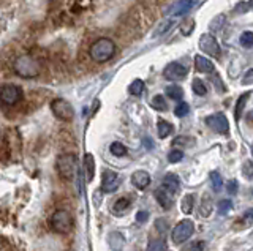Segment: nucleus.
I'll list each match as a JSON object with an SVG mask.
<instances>
[{
  "mask_svg": "<svg viewBox=\"0 0 253 251\" xmlns=\"http://www.w3.org/2000/svg\"><path fill=\"white\" fill-rule=\"evenodd\" d=\"M114 54H116V44L109 38H100L89 49L90 59L93 62H98V64H105L109 59H113Z\"/></svg>",
  "mask_w": 253,
  "mask_h": 251,
  "instance_id": "f257e3e1",
  "label": "nucleus"
},
{
  "mask_svg": "<svg viewBox=\"0 0 253 251\" xmlns=\"http://www.w3.org/2000/svg\"><path fill=\"white\" fill-rule=\"evenodd\" d=\"M13 70L14 73L24 77V79H32V77H37L38 73H40V65L37 59H34L32 56H29V54H26V56H21L14 60L13 64Z\"/></svg>",
  "mask_w": 253,
  "mask_h": 251,
  "instance_id": "f03ea898",
  "label": "nucleus"
},
{
  "mask_svg": "<svg viewBox=\"0 0 253 251\" xmlns=\"http://www.w3.org/2000/svg\"><path fill=\"white\" fill-rule=\"evenodd\" d=\"M57 171L65 180H73L78 174V158L73 153L60 155L57 158Z\"/></svg>",
  "mask_w": 253,
  "mask_h": 251,
  "instance_id": "7ed1b4c3",
  "label": "nucleus"
},
{
  "mask_svg": "<svg viewBox=\"0 0 253 251\" xmlns=\"http://www.w3.org/2000/svg\"><path fill=\"white\" fill-rule=\"evenodd\" d=\"M51 227L57 234H68L73 229V218L67 210H57L51 218Z\"/></svg>",
  "mask_w": 253,
  "mask_h": 251,
  "instance_id": "20e7f679",
  "label": "nucleus"
},
{
  "mask_svg": "<svg viewBox=\"0 0 253 251\" xmlns=\"http://www.w3.org/2000/svg\"><path fill=\"white\" fill-rule=\"evenodd\" d=\"M195 232V224L192 219H182V221L177 223V226L172 229L171 239L176 245H180V243L187 242Z\"/></svg>",
  "mask_w": 253,
  "mask_h": 251,
  "instance_id": "39448f33",
  "label": "nucleus"
},
{
  "mask_svg": "<svg viewBox=\"0 0 253 251\" xmlns=\"http://www.w3.org/2000/svg\"><path fill=\"white\" fill-rule=\"evenodd\" d=\"M51 111L54 112V115L57 117V119H60L63 122L73 120V117H75L73 106H71L67 100H62V98H57V100L52 101V103H51Z\"/></svg>",
  "mask_w": 253,
  "mask_h": 251,
  "instance_id": "423d86ee",
  "label": "nucleus"
},
{
  "mask_svg": "<svg viewBox=\"0 0 253 251\" xmlns=\"http://www.w3.org/2000/svg\"><path fill=\"white\" fill-rule=\"evenodd\" d=\"M21 100H22V92L18 85L8 84L0 89V101H2L3 105L14 106L16 103H19Z\"/></svg>",
  "mask_w": 253,
  "mask_h": 251,
  "instance_id": "0eeeda50",
  "label": "nucleus"
},
{
  "mask_svg": "<svg viewBox=\"0 0 253 251\" xmlns=\"http://www.w3.org/2000/svg\"><path fill=\"white\" fill-rule=\"evenodd\" d=\"M206 125H208L211 130L218 133V135H228L229 133V123L226 120L225 114H221V112L206 117Z\"/></svg>",
  "mask_w": 253,
  "mask_h": 251,
  "instance_id": "6e6552de",
  "label": "nucleus"
},
{
  "mask_svg": "<svg viewBox=\"0 0 253 251\" xmlns=\"http://www.w3.org/2000/svg\"><path fill=\"white\" fill-rule=\"evenodd\" d=\"M200 49H203L206 54H209L212 57H220V44L217 41L215 36H212L211 34H204L200 38Z\"/></svg>",
  "mask_w": 253,
  "mask_h": 251,
  "instance_id": "1a4fd4ad",
  "label": "nucleus"
},
{
  "mask_svg": "<svg viewBox=\"0 0 253 251\" xmlns=\"http://www.w3.org/2000/svg\"><path fill=\"white\" fill-rule=\"evenodd\" d=\"M163 74L169 81H182L187 76V68L177 64V62H172V64L166 65V68L163 70Z\"/></svg>",
  "mask_w": 253,
  "mask_h": 251,
  "instance_id": "9d476101",
  "label": "nucleus"
},
{
  "mask_svg": "<svg viewBox=\"0 0 253 251\" xmlns=\"http://www.w3.org/2000/svg\"><path fill=\"white\" fill-rule=\"evenodd\" d=\"M119 186V177L114 171H105L101 177V190L105 193H113Z\"/></svg>",
  "mask_w": 253,
  "mask_h": 251,
  "instance_id": "9b49d317",
  "label": "nucleus"
},
{
  "mask_svg": "<svg viewBox=\"0 0 253 251\" xmlns=\"http://www.w3.org/2000/svg\"><path fill=\"white\" fill-rule=\"evenodd\" d=\"M131 183L138 188V190H144L150 183V176L146 171H134L131 176Z\"/></svg>",
  "mask_w": 253,
  "mask_h": 251,
  "instance_id": "f8f14e48",
  "label": "nucleus"
},
{
  "mask_svg": "<svg viewBox=\"0 0 253 251\" xmlns=\"http://www.w3.org/2000/svg\"><path fill=\"white\" fill-rule=\"evenodd\" d=\"M155 198L158 201V204L163 207V209H171L172 207V193H169L168 190H165L163 186L157 188L155 190Z\"/></svg>",
  "mask_w": 253,
  "mask_h": 251,
  "instance_id": "ddd939ff",
  "label": "nucleus"
},
{
  "mask_svg": "<svg viewBox=\"0 0 253 251\" xmlns=\"http://www.w3.org/2000/svg\"><path fill=\"white\" fill-rule=\"evenodd\" d=\"M162 186L165 188V190H168L169 193H176L179 190L180 186V182H179V177L176 174H166L163 182H162Z\"/></svg>",
  "mask_w": 253,
  "mask_h": 251,
  "instance_id": "4468645a",
  "label": "nucleus"
},
{
  "mask_svg": "<svg viewBox=\"0 0 253 251\" xmlns=\"http://www.w3.org/2000/svg\"><path fill=\"white\" fill-rule=\"evenodd\" d=\"M195 67L198 72H201V73H212L213 70H215V67H213V64L209 60V59H206L204 56H196L195 57Z\"/></svg>",
  "mask_w": 253,
  "mask_h": 251,
  "instance_id": "2eb2a0df",
  "label": "nucleus"
},
{
  "mask_svg": "<svg viewBox=\"0 0 253 251\" xmlns=\"http://www.w3.org/2000/svg\"><path fill=\"white\" fill-rule=\"evenodd\" d=\"M109 245L113 251H122L124 245H125V240H124V235L121 232H111L109 235Z\"/></svg>",
  "mask_w": 253,
  "mask_h": 251,
  "instance_id": "dca6fc26",
  "label": "nucleus"
},
{
  "mask_svg": "<svg viewBox=\"0 0 253 251\" xmlns=\"http://www.w3.org/2000/svg\"><path fill=\"white\" fill-rule=\"evenodd\" d=\"M195 5H196L195 2H176L171 6L169 13H172L174 16H180V14H185L187 11H190V8Z\"/></svg>",
  "mask_w": 253,
  "mask_h": 251,
  "instance_id": "f3484780",
  "label": "nucleus"
},
{
  "mask_svg": "<svg viewBox=\"0 0 253 251\" xmlns=\"http://www.w3.org/2000/svg\"><path fill=\"white\" fill-rule=\"evenodd\" d=\"M128 209H130V199L121 198V199H117V202L114 204L113 214H114L116 216H121V215H124V212H126Z\"/></svg>",
  "mask_w": 253,
  "mask_h": 251,
  "instance_id": "a211bd4d",
  "label": "nucleus"
},
{
  "mask_svg": "<svg viewBox=\"0 0 253 251\" xmlns=\"http://www.w3.org/2000/svg\"><path fill=\"white\" fill-rule=\"evenodd\" d=\"M84 168L87 172V180H92L95 176V163H93V156L90 153H87L84 156Z\"/></svg>",
  "mask_w": 253,
  "mask_h": 251,
  "instance_id": "6ab92c4d",
  "label": "nucleus"
},
{
  "mask_svg": "<svg viewBox=\"0 0 253 251\" xmlns=\"http://www.w3.org/2000/svg\"><path fill=\"white\" fill-rule=\"evenodd\" d=\"M193 204H195V196H193V194H185V196H184V199H182V202H180V209H182V212H184L185 215L192 214Z\"/></svg>",
  "mask_w": 253,
  "mask_h": 251,
  "instance_id": "aec40b11",
  "label": "nucleus"
},
{
  "mask_svg": "<svg viewBox=\"0 0 253 251\" xmlns=\"http://www.w3.org/2000/svg\"><path fill=\"white\" fill-rule=\"evenodd\" d=\"M166 97H169L171 100H182V97H184V90L176 84L168 85V87H166Z\"/></svg>",
  "mask_w": 253,
  "mask_h": 251,
  "instance_id": "412c9836",
  "label": "nucleus"
},
{
  "mask_svg": "<svg viewBox=\"0 0 253 251\" xmlns=\"http://www.w3.org/2000/svg\"><path fill=\"white\" fill-rule=\"evenodd\" d=\"M157 128H158V136H160L162 139L166 138V136H169L172 133V125L169 122H166V120H162V119L158 120Z\"/></svg>",
  "mask_w": 253,
  "mask_h": 251,
  "instance_id": "4be33fe9",
  "label": "nucleus"
},
{
  "mask_svg": "<svg viewBox=\"0 0 253 251\" xmlns=\"http://www.w3.org/2000/svg\"><path fill=\"white\" fill-rule=\"evenodd\" d=\"M212 201H211V196L209 194H204L203 196V201H201V209H200V214L201 216H209L211 212H212Z\"/></svg>",
  "mask_w": 253,
  "mask_h": 251,
  "instance_id": "5701e85b",
  "label": "nucleus"
},
{
  "mask_svg": "<svg viewBox=\"0 0 253 251\" xmlns=\"http://www.w3.org/2000/svg\"><path fill=\"white\" fill-rule=\"evenodd\" d=\"M146 251H168V245L163 239H155L149 242Z\"/></svg>",
  "mask_w": 253,
  "mask_h": 251,
  "instance_id": "b1692460",
  "label": "nucleus"
},
{
  "mask_svg": "<svg viewBox=\"0 0 253 251\" xmlns=\"http://www.w3.org/2000/svg\"><path fill=\"white\" fill-rule=\"evenodd\" d=\"M195 30V21L193 19H185L180 22V34L184 36L192 35V32Z\"/></svg>",
  "mask_w": 253,
  "mask_h": 251,
  "instance_id": "393cba45",
  "label": "nucleus"
},
{
  "mask_svg": "<svg viewBox=\"0 0 253 251\" xmlns=\"http://www.w3.org/2000/svg\"><path fill=\"white\" fill-rule=\"evenodd\" d=\"M128 92L131 93V95H134V97H139L141 93L144 92V82H142L141 79H134V81L130 84Z\"/></svg>",
  "mask_w": 253,
  "mask_h": 251,
  "instance_id": "a878e982",
  "label": "nucleus"
},
{
  "mask_svg": "<svg viewBox=\"0 0 253 251\" xmlns=\"http://www.w3.org/2000/svg\"><path fill=\"white\" fill-rule=\"evenodd\" d=\"M150 106H152L154 109H157V111H166L168 109V105H166V100L162 97V95H155L152 98V101H150Z\"/></svg>",
  "mask_w": 253,
  "mask_h": 251,
  "instance_id": "bb28decb",
  "label": "nucleus"
},
{
  "mask_svg": "<svg viewBox=\"0 0 253 251\" xmlns=\"http://www.w3.org/2000/svg\"><path fill=\"white\" fill-rule=\"evenodd\" d=\"M250 97V93H244V95L239 98V101H237V105H236V109H234V117H236V120H239L241 119V112H242V109L245 106V103H247V98Z\"/></svg>",
  "mask_w": 253,
  "mask_h": 251,
  "instance_id": "cd10ccee",
  "label": "nucleus"
},
{
  "mask_svg": "<svg viewBox=\"0 0 253 251\" xmlns=\"http://www.w3.org/2000/svg\"><path fill=\"white\" fill-rule=\"evenodd\" d=\"M192 87H193V92L200 97H204L206 93H208V87H206V84L201 79H193Z\"/></svg>",
  "mask_w": 253,
  "mask_h": 251,
  "instance_id": "c85d7f7f",
  "label": "nucleus"
},
{
  "mask_svg": "<svg viewBox=\"0 0 253 251\" xmlns=\"http://www.w3.org/2000/svg\"><path fill=\"white\" fill-rule=\"evenodd\" d=\"M172 24H174V21L172 19H166V21H163L160 26H158L157 29H155V32H154V36H158V35H163L165 32H168V30L172 27Z\"/></svg>",
  "mask_w": 253,
  "mask_h": 251,
  "instance_id": "c756f323",
  "label": "nucleus"
},
{
  "mask_svg": "<svg viewBox=\"0 0 253 251\" xmlns=\"http://www.w3.org/2000/svg\"><path fill=\"white\" fill-rule=\"evenodd\" d=\"M109 150H111V153L116 155V156L126 155V147L124 144H121V143H113V144H111V147H109Z\"/></svg>",
  "mask_w": 253,
  "mask_h": 251,
  "instance_id": "7c9ffc66",
  "label": "nucleus"
},
{
  "mask_svg": "<svg viewBox=\"0 0 253 251\" xmlns=\"http://www.w3.org/2000/svg\"><path fill=\"white\" fill-rule=\"evenodd\" d=\"M211 182H212V186L215 191H220L221 186H223V180H221V176L218 174V172H211Z\"/></svg>",
  "mask_w": 253,
  "mask_h": 251,
  "instance_id": "2f4dec72",
  "label": "nucleus"
},
{
  "mask_svg": "<svg viewBox=\"0 0 253 251\" xmlns=\"http://www.w3.org/2000/svg\"><path fill=\"white\" fill-rule=\"evenodd\" d=\"M242 176L247 180L253 179V161H250V160L244 161V164H242Z\"/></svg>",
  "mask_w": 253,
  "mask_h": 251,
  "instance_id": "473e14b6",
  "label": "nucleus"
},
{
  "mask_svg": "<svg viewBox=\"0 0 253 251\" xmlns=\"http://www.w3.org/2000/svg\"><path fill=\"white\" fill-rule=\"evenodd\" d=\"M188 112H190V106L185 103V101H179V105L176 106V109H174V114L177 117H185Z\"/></svg>",
  "mask_w": 253,
  "mask_h": 251,
  "instance_id": "72a5a7b5",
  "label": "nucleus"
},
{
  "mask_svg": "<svg viewBox=\"0 0 253 251\" xmlns=\"http://www.w3.org/2000/svg\"><path fill=\"white\" fill-rule=\"evenodd\" d=\"M241 44L244 48H252L253 46V32H244L241 35Z\"/></svg>",
  "mask_w": 253,
  "mask_h": 251,
  "instance_id": "f704fd0d",
  "label": "nucleus"
},
{
  "mask_svg": "<svg viewBox=\"0 0 253 251\" xmlns=\"http://www.w3.org/2000/svg\"><path fill=\"white\" fill-rule=\"evenodd\" d=\"M231 209H233V202L231 201L223 199V201L218 202V212H220L221 215H226V212H229Z\"/></svg>",
  "mask_w": 253,
  "mask_h": 251,
  "instance_id": "c9c22d12",
  "label": "nucleus"
},
{
  "mask_svg": "<svg viewBox=\"0 0 253 251\" xmlns=\"http://www.w3.org/2000/svg\"><path fill=\"white\" fill-rule=\"evenodd\" d=\"M184 251H204V242L196 240V242L188 243V245L184 248Z\"/></svg>",
  "mask_w": 253,
  "mask_h": 251,
  "instance_id": "e433bc0d",
  "label": "nucleus"
},
{
  "mask_svg": "<svg viewBox=\"0 0 253 251\" xmlns=\"http://www.w3.org/2000/svg\"><path fill=\"white\" fill-rule=\"evenodd\" d=\"M182 158H184V152H182V150H171L168 153V161L169 163H179Z\"/></svg>",
  "mask_w": 253,
  "mask_h": 251,
  "instance_id": "4c0bfd02",
  "label": "nucleus"
},
{
  "mask_svg": "<svg viewBox=\"0 0 253 251\" xmlns=\"http://www.w3.org/2000/svg\"><path fill=\"white\" fill-rule=\"evenodd\" d=\"M220 22H225V16H218V18H215L212 22H211V30H213V32H215V30H220L221 29V24Z\"/></svg>",
  "mask_w": 253,
  "mask_h": 251,
  "instance_id": "58836bf2",
  "label": "nucleus"
},
{
  "mask_svg": "<svg viewBox=\"0 0 253 251\" xmlns=\"http://www.w3.org/2000/svg\"><path fill=\"white\" fill-rule=\"evenodd\" d=\"M242 84H244V85L253 84V68H250L249 72L244 74V77H242Z\"/></svg>",
  "mask_w": 253,
  "mask_h": 251,
  "instance_id": "ea45409f",
  "label": "nucleus"
},
{
  "mask_svg": "<svg viewBox=\"0 0 253 251\" xmlns=\"http://www.w3.org/2000/svg\"><path fill=\"white\" fill-rule=\"evenodd\" d=\"M192 143H193V141L185 139V136H179L177 139L172 141V145H188V144H192Z\"/></svg>",
  "mask_w": 253,
  "mask_h": 251,
  "instance_id": "a19ab883",
  "label": "nucleus"
},
{
  "mask_svg": "<svg viewBox=\"0 0 253 251\" xmlns=\"http://www.w3.org/2000/svg\"><path fill=\"white\" fill-rule=\"evenodd\" d=\"M228 193L231 196L237 193V182H236V180H229V182H228Z\"/></svg>",
  "mask_w": 253,
  "mask_h": 251,
  "instance_id": "79ce46f5",
  "label": "nucleus"
},
{
  "mask_svg": "<svg viewBox=\"0 0 253 251\" xmlns=\"http://www.w3.org/2000/svg\"><path fill=\"white\" fill-rule=\"evenodd\" d=\"M147 218H149V214H147V212H144V210H141V212H138V214H136V221L138 223H144Z\"/></svg>",
  "mask_w": 253,
  "mask_h": 251,
  "instance_id": "37998d69",
  "label": "nucleus"
},
{
  "mask_svg": "<svg viewBox=\"0 0 253 251\" xmlns=\"http://www.w3.org/2000/svg\"><path fill=\"white\" fill-rule=\"evenodd\" d=\"M245 219H247V221H253V209H249L247 212H245Z\"/></svg>",
  "mask_w": 253,
  "mask_h": 251,
  "instance_id": "c03bdc74",
  "label": "nucleus"
},
{
  "mask_svg": "<svg viewBox=\"0 0 253 251\" xmlns=\"http://www.w3.org/2000/svg\"><path fill=\"white\" fill-rule=\"evenodd\" d=\"M252 155H253V147H252Z\"/></svg>",
  "mask_w": 253,
  "mask_h": 251,
  "instance_id": "a18cd8bd",
  "label": "nucleus"
}]
</instances>
